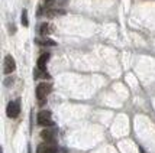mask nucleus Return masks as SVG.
Here are the masks:
<instances>
[{
	"instance_id": "4",
	"label": "nucleus",
	"mask_w": 155,
	"mask_h": 153,
	"mask_svg": "<svg viewBox=\"0 0 155 153\" xmlns=\"http://www.w3.org/2000/svg\"><path fill=\"white\" fill-rule=\"evenodd\" d=\"M16 69V62H15V58L12 55H6V58H5V67H3V72L9 75V74H12Z\"/></svg>"
},
{
	"instance_id": "9",
	"label": "nucleus",
	"mask_w": 155,
	"mask_h": 153,
	"mask_svg": "<svg viewBox=\"0 0 155 153\" xmlns=\"http://www.w3.org/2000/svg\"><path fill=\"white\" fill-rule=\"evenodd\" d=\"M41 137L45 140L47 143H54V140H55V136L51 130H42L41 132Z\"/></svg>"
},
{
	"instance_id": "11",
	"label": "nucleus",
	"mask_w": 155,
	"mask_h": 153,
	"mask_svg": "<svg viewBox=\"0 0 155 153\" xmlns=\"http://www.w3.org/2000/svg\"><path fill=\"white\" fill-rule=\"evenodd\" d=\"M34 78H49V74L45 71H41V69H36V71H34Z\"/></svg>"
},
{
	"instance_id": "6",
	"label": "nucleus",
	"mask_w": 155,
	"mask_h": 153,
	"mask_svg": "<svg viewBox=\"0 0 155 153\" xmlns=\"http://www.w3.org/2000/svg\"><path fill=\"white\" fill-rule=\"evenodd\" d=\"M65 10L64 9H58V7H49L45 10V16L47 18H57V16H64Z\"/></svg>"
},
{
	"instance_id": "10",
	"label": "nucleus",
	"mask_w": 155,
	"mask_h": 153,
	"mask_svg": "<svg viewBox=\"0 0 155 153\" xmlns=\"http://www.w3.org/2000/svg\"><path fill=\"white\" fill-rule=\"evenodd\" d=\"M35 42L41 45V46H55L57 42H54L52 39H47V38H42V39H35Z\"/></svg>"
},
{
	"instance_id": "1",
	"label": "nucleus",
	"mask_w": 155,
	"mask_h": 153,
	"mask_svg": "<svg viewBox=\"0 0 155 153\" xmlns=\"http://www.w3.org/2000/svg\"><path fill=\"white\" fill-rule=\"evenodd\" d=\"M36 120H38L39 126H54V121L51 119V111H48V110L39 111L36 116Z\"/></svg>"
},
{
	"instance_id": "5",
	"label": "nucleus",
	"mask_w": 155,
	"mask_h": 153,
	"mask_svg": "<svg viewBox=\"0 0 155 153\" xmlns=\"http://www.w3.org/2000/svg\"><path fill=\"white\" fill-rule=\"evenodd\" d=\"M36 153H58V149L54 143H42L38 146Z\"/></svg>"
},
{
	"instance_id": "7",
	"label": "nucleus",
	"mask_w": 155,
	"mask_h": 153,
	"mask_svg": "<svg viewBox=\"0 0 155 153\" xmlns=\"http://www.w3.org/2000/svg\"><path fill=\"white\" fill-rule=\"evenodd\" d=\"M52 29H54V27H52V25H49V23H47V22H45V23H41V25H39V27H38V32H39L42 36H47V35H49L51 32H52Z\"/></svg>"
},
{
	"instance_id": "8",
	"label": "nucleus",
	"mask_w": 155,
	"mask_h": 153,
	"mask_svg": "<svg viewBox=\"0 0 155 153\" xmlns=\"http://www.w3.org/2000/svg\"><path fill=\"white\" fill-rule=\"evenodd\" d=\"M49 59V53H42L39 56V59H38V69L41 71H45V67H47V62Z\"/></svg>"
},
{
	"instance_id": "3",
	"label": "nucleus",
	"mask_w": 155,
	"mask_h": 153,
	"mask_svg": "<svg viewBox=\"0 0 155 153\" xmlns=\"http://www.w3.org/2000/svg\"><path fill=\"white\" fill-rule=\"evenodd\" d=\"M20 113V101L16 100V101H10L6 107V114L7 117L10 119H16Z\"/></svg>"
},
{
	"instance_id": "12",
	"label": "nucleus",
	"mask_w": 155,
	"mask_h": 153,
	"mask_svg": "<svg viewBox=\"0 0 155 153\" xmlns=\"http://www.w3.org/2000/svg\"><path fill=\"white\" fill-rule=\"evenodd\" d=\"M20 22H22V25L26 27L29 26V22H28V10L26 9H23L22 10V18H20Z\"/></svg>"
},
{
	"instance_id": "2",
	"label": "nucleus",
	"mask_w": 155,
	"mask_h": 153,
	"mask_svg": "<svg viewBox=\"0 0 155 153\" xmlns=\"http://www.w3.org/2000/svg\"><path fill=\"white\" fill-rule=\"evenodd\" d=\"M51 90H52V85L48 84V82H41V84H38V87H36V98L39 101H42L44 98H47V95L51 93Z\"/></svg>"
}]
</instances>
